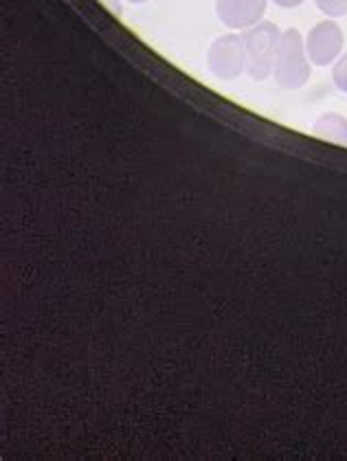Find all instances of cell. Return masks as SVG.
<instances>
[{"instance_id": "cell-3", "label": "cell", "mask_w": 347, "mask_h": 461, "mask_svg": "<svg viewBox=\"0 0 347 461\" xmlns=\"http://www.w3.org/2000/svg\"><path fill=\"white\" fill-rule=\"evenodd\" d=\"M341 49H343V32L334 20H324L315 29H310L308 40H306V53L316 67H328L334 62Z\"/></svg>"}, {"instance_id": "cell-9", "label": "cell", "mask_w": 347, "mask_h": 461, "mask_svg": "<svg viewBox=\"0 0 347 461\" xmlns=\"http://www.w3.org/2000/svg\"><path fill=\"white\" fill-rule=\"evenodd\" d=\"M275 5H279V7H286V9H293L297 5H301L304 0H273Z\"/></svg>"}, {"instance_id": "cell-5", "label": "cell", "mask_w": 347, "mask_h": 461, "mask_svg": "<svg viewBox=\"0 0 347 461\" xmlns=\"http://www.w3.org/2000/svg\"><path fill=\"white\" fill-rule=\"evenodd\" d=\"M266 0H218V16L231 29H244L258 24L264 16Z\"/></svg>"}, {"instance_id": "cell-8", "label": "cell", "mask_w": 347, "mask_h": 461, "mask_svg": "<svg viewBox=\"0 0 347 461\" xmlns=\"http://www.w3.org/2000/svg\"><path fill=\"white\" fill-rule=\"evenodd\" d=\"M332 79H334L336 88L343 90V93H347V53L339 59V62L334 64V71H332Z\"/></svg>"}, {"instance_id": "cell-2", "label": "cell", "mask_w": 347, "mask_h": 461, "mask_svg": "<svg viewBox=\"0 0 347 461\" xmlns=\"http://www.w3.org/2000/svg\"><path fill=\"white\" fill-rule=\"evenodd\" d=\"M281 33L278 24L260 23L244 33L246 47V71L253 79H266L273 71L278 58Z\"/></svg>"}, {"instance_id": "cell-1", "label": "cell", "mask_w": 347, "mask_h": 461, "mask_svg": "<svg viewBox=\"0 0 347 461\" xmlns=\"http://www.w3.org/2000/svg\"><path fill=\"white\" fill-rule=\"evenodd\" d=\"M310 79V64L306 58V44L297 29H288L279 40L275 58V82L281 88H301Z\"/></svg>"}, {"instance_id": "cell-10", "label": "cell", "mask_w": 347, "mask_h": 461, "mask_svg": "<svg viewBox=\"0 0 347 461\" xmlns=\"http://www.w3.org/2000/svg\"><path fill=\"white\" fill-rule=\"evenodd\" d=\"M130 3H143V0H130Z\"/></svg>"}, {"instance_id": "cell-7", "label": "cell", "mask_w": 347, "mask_h": 461, "mask_svg": "<svg viewBox=\"0 0 347 461\" xmlns=\"http://www.w3.org/2000/svg\"><path fill=\"white\" fill-rule=\"evenodd\" d=\"M316 7L330 18L347 16V0H316Z\"/></svg>"}, {"instance_id": "cell-4", "label": "cell", "mask_w": 347, "mask_h": 461, "mask_svg": "<svg viewBox=\"0 0 347 461\" xmlns=\"http://www.w3.org/2000/svg\"><path fill=\"white\" fill-rule=\"evenodd\" d=\"M246 47L238 36H224L215 40L209 51V68L215 77L233 79L244 71Z\"/></svg>"}, {"instance_id": "cell-6", "label": "cell", "mask_w": 347, "mask_h": 461, "mask_svg": "<svg viewBox=\"0 0 347 461\" xmlns=\"http://www.w3.org/2000/svg\"><path fill=\"white\" fill-rule=\"evenodd\" d=\"M315 134L316 137L330 139V141L347 145V122L341 114H324L319 122L315 123Z\"/></svg>"}]
</instances>
